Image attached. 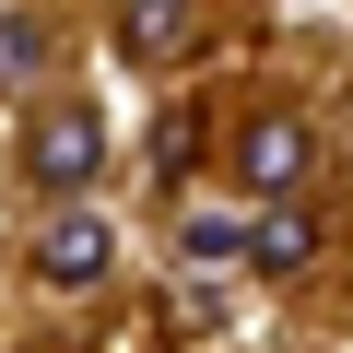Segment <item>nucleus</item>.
I'll list each match as a JSON object with an SVG mask.
<instances>
[{"instance_id": "nucleus-1", "label": "nucleus", "mask_w": 353, "mask_h": 353, "mask_svg": "<svg viewBox=\"0 0 353 353\" xmlns=\"http://www.w3.org/2000/svg\"><path fill=\"white\" fill-rule=\"evenodd\" d=\"M94 165H106V130H94L83 106H59V118H36V130H24V176H36L48 201H71Z\"/></svg>"}, {"instance_id": "nucleus-2", "label": "nucleus", "mask_w": 353, "mask_h": 353, "mask_svg": "<svg viewBox=\"0 0 353 353\" xmlns=\"http://www.w3.org/2000/svg\"><path fill=\"white\" fill-rule=\"evenodd\" d=\"M306 165H318V141H306L294 118H259V130H236V176H248L259 201H294V189H306Z\"/></svg>"}, {"instance_id": "nucleus-3", "label": "nucleus", "mask_w": 353, "mask_h": 353, "mask_svg": "<svg viewBox=\"0 0 353 353\" xmlns=\"http://www.w3.org/2000/svg\"><path fill=\"white\" fill-rule=\"evenodd\" d=\"M36 283H106V224L94 212H59L36 236Z\"/></svg>"}, {"instance_id": "nucleus-4", "label": "nucleus", "mask_w": 353, "mask_h": 353, "mask_svg": "<svg viewBox=\"0 0 353 353\" xmlns=\"http://www.w3.org/2000/svg\"><path fill=\"white\" fill-rule=\"evenodd\" d=\"M248 259H259V271H306V259H318V212H306V201H271V212L248 224Z\"/></svg>"}, {"instance_id": "nucleus-5", "label": "nucleus", "mask_w": 353, "mask_h": 353, "mask_svg": "<svg viewBox=\"0 0 353 353\" xmlns=\"http://www.w3.org/2000/svg\"><path fill=\"white\" fill-rule=\"evenodd\" d=\"M118 48L130 59H176V48H189V0H130V12H118Z\"/></svg>"}, {"instance_id": "nucleus-6", "label": "nucleus", "mask_w": 353, "mask_h": 353, "mask_svg": "<svg viewBox=\"0 0 353 353\" xmlns=\"http://www.w3.org/2000/svg\"><path fill=\"white\" fill-rule=\"evenodd\" d=\"M36 71H48V36L36 24H0V94H24Z\"/></svg>"}, {"instance_id": "nucleus-7", "label": "nucleus", "mask_w": 353, "mask_h": 353, "mask_svg": "<svg viewBox=\"0 0 353 353\" xmlns=\"http://www.w3.org/2000/svg\"><path fill=\"white\" fill-rule=\"evenodd\" d=\"M189 259H248V224L236 212H189Z\"/></svg>"}]
</instances>
